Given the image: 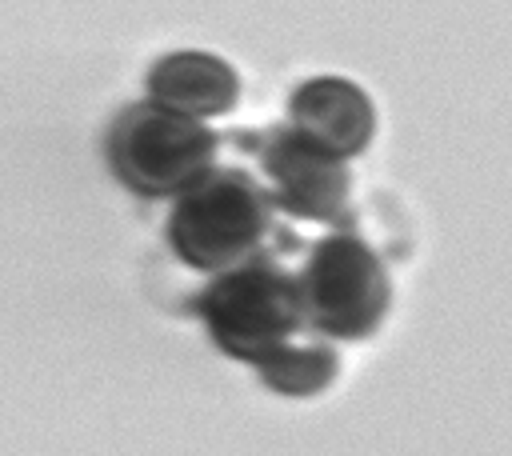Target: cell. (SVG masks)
Returning <instances> with one entry per match:
<instances>
[{
    "label": "cell",
    "instance_id": "1",
    "mask_svg": "<svg viewBox=\"0 0 512 456\" xmlns=\"http://www.w3.org/2000/svg\"><path fill=\"white\" fill-rule=\"evenodd\" d=\"M272 192L244 168H212L176 196L164 236L172 256L196 272H224L260 252L272 232Z\"/></svg>",
    "mask_w": 512,
    "mask_h": 456
},
{
    "label": "cell",
    "instance_id": "2",
    "mask_svg": "<svg viewBox=\"0 0 512 456\" xmlns=\"http://www.w3.org/2000/svg\"><path fill=\"white\" fill-rule=\"evenodd\" d=\"M192 308L208 324L212 344L252 368L276 348L292 344V336L308 324L296 296V276L264 252L212 272Z\"/></svg>",
    "mask_w": 512,
    "mask_h": 456
},
{
    "label": "cell",
    "instance_id": "3",
    "mask_svg": "<svg viewBox=\"0 0 512 456\" xmlns=\"http://www.w3.org/2000/svg\"><path fill=\"white\" fill-rule=\"evenodd\" d=\"M216 152L220 136L212 128L152 100L120 108L104 136V160L112 176L140 200L184 196L216 168Z\"/></svg>",
    "mask_w": 512,
    "mask_h": 456
},
{
    "label": "cell",
    "instance_id": "4",
    "mask_svg": "<svg viewBox=\"0 0 512 456\" xmlns=\"http://www.w3.org/2000/svg\"><path fill=\"white\" fill-rule=\"evenodd\" d=\"M296 296L308 328L332 340H364L380 328L392 304V280L384 260L352 232H332L312 244Z\"/></svg>",
    "mask_w": 512,
    "mask_h": 456
},
{
    "label": "cell",
    "instance_id": "5",
    "mask_svg": "<svg viewBox=\"0 0 512 456\" xmlns=\"http://www.w3.org/2000/svg\"><path fill=\"white\" fill-rule=\"evenodd\" d=\"M260 172L268 176L272 204L296 220H340L352 192L344 160L312 148L292 128H268L256 144Z\"/></svg>",
    "mask_w": 512,
    "mask_h": 456
},
{
    "label": "cell",
    "instance_id": "6",
    "mask_svg": "<svg viewBox=\"0 0 512 456\" xmlns=\"http://www.w3.org/2000/svg\"><path fill=\"white\" fill-rule=\"evenodd\" d=\"M288 128L312 148L348 160L360 156L376 132V108L368 92L344 76L304 80L288 100Z\"/></svg>",
    "mask_w": 512,
    "mask_h": 456
},
{
    "label": "cell",
    "instance_id": "7",
    "mask_svg": "<svg viewBox=\"0 0 512 456\" xmlns=\"http://www.w3.org/2000/svg\"><path fill=\"white\" fill-rule=\"evenodd\" d=\"M148 100L192 120L224 116L240 100V80L212 52H168L148 68Z\"/></svg>",
    "mask_w": 512,
    "mask_h": 456
},
{
    "label": "cell",
    "instance_id": "8",
    "mask_svg": "<svg viewBox=\"0 0 512 456\" xmlns=\"http://www.w3.org/2000/svg\"><path fill=\"white\" fill-rule=\"evenodd\" d=\"M256 372L276 396H320L336 380L340 356L328 344H284L268 360H260Z\"/></svg>",
    "mask_w": 512,
    "mask_h": 456
}]
</instances>
